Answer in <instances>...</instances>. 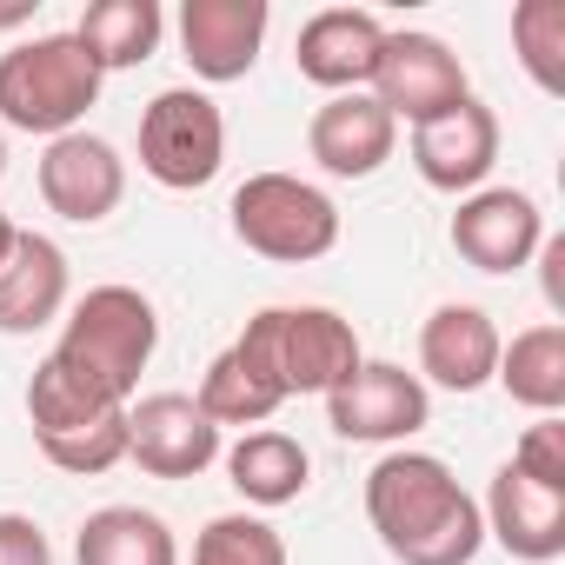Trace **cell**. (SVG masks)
Wrapping results in <instances>:
<instances>
[{
	"label": "cell",
	"mask_w": 565,
	"mask_h": 565,
	"mask_svg": "<svg viewBox=\"0 0 565 565\" xmlns=\"http://www.w3.org/2000/svg\"><path fill=\"white\" fill-rule=\"evenodd\" d=\"M366 519L399 565H472L486 545L479 499L433 452H386L366 472Z\"/></svg>",
	"instance_id": "obj_1"
},
{
	"label": "cell",
	"mask_w": 565,
	"mask_h": 565,
	"mask_svg": "<svg viewBox=\"0 0 565 565\" xmlns=\"http://www.w3.org/2000/svg\"><path fill=\"white\" fill-rule=\"evenodd\" d=\"M153 347H160V313H153V300L140 287H87L67 307V327H61L54 360L67 373H81L94 393L134 406Z\"/></svg>",
	"instance_id": "obj_2"
},
{
	"label": "cell",
	"mask_w": 565,
	"mask_h": 565,
	"mask_svg": "<svg viewBox=\"0 0 565 565\" xmlns=\"http://www.w3.org/2000/svg\"><path fill=\"white\" fill-rule=\"evenodd\" d=\"M100 67L87 61V47L74 34H34L21 47L0 54V127L14 134H81L87 107L100 100Z\"/></svg>",
	"instance_id": "obj_3"
},
{
	"label": "cell",
	"mask_w": 565,
	"mask_h": 565,
	"mask_svg": "<svg viewBox=\"0 0 565 565\" xmlns=\"http://www.w3.org/2000/svg\"><path fill=\"white\" fill-rule=\"evenodd\" d=\"M279 393H333L366 353H360V333L353 320H340L333 307H266L246 320V333L233 340Z\"/></svg>",
	"instance_id": "obj_4"
},
{
	"label": "cell",
	"mask_w": 565,
	"mask_h": 565,
	"mask_svg": "<svg viewBox=\"0 0 565 565\" xmlns=\"http://www.w3.org/2000/svg\"><path fill=\"white\" fill-rule=\"evenodd\" d=\"M28 419H34V439H41L47 466L74 472V479H94V472H107V466L127 459V406L107 399V393H94L54 353L28 380Z\"/></svg>",
	"instance_id": "obj_5"
},
{
	"label": "cell",
	"mask_w": 565,
	"mask_h": 565,
	"mask_svg": "<svg viewBox=\"0 0 565 565\" xmlns=\"http://www.w3.org/2000/svg\"><path fill=\"white\" fill-rule=\"evenodd\" d=\"M226 213H233V239L259 259H279V266H307V259H327L340 246L333 193H320L300 173H246L233 186Z\"/></svg>",
	"instance_id": "obj_6"
},
{
	"label": "cell",
	"mask_w": 565,
	"mask_h": 565,
	"mask_svg": "<svg viewBox=\"0 0 565 565\" xmlns=\"http://www.w3.org/2000/svg\"><path fill=\"white\" fill-rule=\"evenodd\" d=\"M226 160V120L200 87H167L140 114V173L167 193H200Z\"/></svg>",
	"instance_id": "obj_7"
},
{
	"label": "cell",
	"mask_w": 565,
	"mask_h": 565,
	"mask_svg": "<svg viewBox=\"0 0 565 565\" xmlns=\"http://www.w3.org/2000/svg\"><path fill=\"white\" fill-rule=\"evenodd\" d=\"M426 419H433L426 380L393 366V360H360L327 393V426L340 439H360V446H406L413 433H426Z\"/></svg>",
	"instance_id": "obj_8"
},
{
	"label": "cell",
	"mask_w": 565,
	"mask_h": 565,
	"mask_svg": "<svg viewBox=\"0 0 565 565\" xmlns=\"http://www.w3.org/2000/svg\"><path fill=\"white\" fill-rule=\"evenodd\" d=\"M466 94H472L466 87V67H459V54L439 34H386L380 67H373V100L393 120L426 127V120L452 114Z\"/></svg>",
	"instance_id": "obj_9"
},
{
	"label": "cell",
	"mask_w": 565,
	"mask_h": 565,
	"mask_svg": "<svg viewBox=\"0 0 565 565\" xmlns=\"http://www.w3.org/2000/svg\"><path fill=\"white\" fill-rule=\"evenodd\" d=\"M127 459L147 479H200L220 459V426L193 406V393H147L127 406Z\"/></svg>",
	"instance_id": "obj_10"
},
{
	"label": "cell",
	"mask_w": 565,
	"mask_h": 565,
	"mask_svg": "<svg viewBox=\"0 0 565 565\" xmlns=\"http://www.w3.org/2000/svg\"><path fill=\"white\" fill-rule=\"evenodd\" d=\"M545 246V213L519 186H479L452 213V253L472 273H519Z\"/></svg>",
	"instance_id": "obj_11"
},
{
	"label": "cell",
	"mask_w": 565,
	"mask_h": 565,
	"mask_svg": "<svg viewBox=\"0 0 565 565\" xmlns=\"http://www.w3.org/2000/svg\"><path fill=\"white\" fill-rule=\"evenodd\" d=\"M41 200L47 213L74 220V226H100L120 200H127V160L114 153V140L100 134H61L41 153Z\"/></svg>",
	"instance_id": "obj_12"
},
{
	"label": "cell",
	"mask_w": 565,
	"mask_h": 565,
	"mask_svg": "<svg viewBox=\"0 0 565 565\" xmlns=\"http://www.w3.org/2000/svg\"><path fill=\"white\" fill-rule=\"evenodd\" d=\"M413 167L433 193H479L499 167V114L466 94L452 114L413 127Z\"/></svg>",
	"instance_id": "obj_13"
},
{
	"label": "cell",
	"mask_w": 565,
	"mask_h": 565,
	"mask_svg": "<svg viewBox=\"0 0 565 565\" xmlns=\"http://www.w3.org/2000/svg\"><path fill=\"white\" fill-rule=\"evenodd\" d=\"M266 0H186L180 8V47L186 67L213 87L246 81L259 47H266Z\"/></svg>",
	"instance_id": "obj_14"
},
{
	"label": "cell",
	"mask_w": 565,
	"mask_h": 565,
	"mask_svg": "<svg viewBox=\"0 0 565 565\" xmlns=\"http://www.w3.org/2000/svg\"><path fill=\"white\" fill-rule=\"evenodd\" d=\"M380 47H386V28L366 8H327L300 28L294 67H300V81H313L327 94H366V81L380 67Z\"/></svg>",
	"instance_id": "obj_15"
},
{
	"label": "cell",
	"mask_w": 565,
	"mask_h": 565,
	"mask_svg": "<svg viewBox=\"0 0 565 565\" xmlns=\"http://www.w3.org/2000/svg\"><path fill=\"white\" fill-rule=\"evenodd\" d=\"M393 147H399V120L373 94H333L307 127V153L333 180H373L393 160Z\"/></svg>",
	"instance_id": "obj_16"
},
{
	"label": "cell",
	"mask_w": 565,
	"mask_h": 565,
	"mask_svg": "<svg viewBox=\"0 0 565 565\" xmlns=\"http://www.w3.org/2000/svg\"><path fill=\"white\" fill-rule=\"evenodd\" d=\"M479 519H486V539H499L525 565H552L565 552V492L532 486L519 466L492 472V492H486Z\"/></svg>",
	"instance_id": "obj_17"
},
{
	"label": "cell",
	"mask_w": 565,
	"mask_h": 565,
	"mask_svg": "<svg viewBox=\"0 0 565 565\" xmlns=\"http://www.w3.org/2000/svg\"><path fill=\"white\" fill-rule=\"evenodd\" d=\"M499 327L486 307H466V300H446L426 327H419V373L446 393H479L492 373H499Z\"/></svg>",
	"instance_id": "obj_18"
},
{
	"label": "cell",
	"mask_w": 565,
	"mask_h": 565,
	"mask_svg": "<svg viewBox=\"0 0 565 565\" xmlns=\"http://www.w3.org/2000/svg\"><path fill=\"white\" fill-rule=\"evenodd\" d=\"M67 313V253L47 233H21L0 266V333H41Z\"/></svg>",
	"instance_id": "obj_19"
},
{
	"label": "cell",
	"mask_w": 565,
	"mask_h": 565,
	"mask_svg": "<svg viewBox=\"0 0 565 565\" xmlns=\"http://www.w3.org/2000/svg\"><path fill=\"white\" fill-rule=\"evenodd\" d=\"M74 565H180V545L160 512L100 505V512H87V525L74 539Z\"/></svg>",
	"instance_id": "obj_20"
},
{
	"label": "cell",
	"mask_w": 565,
	"mask_h": 565,
	"mask_svg": "<svg viewBox=\"0 0 565 565\" xmlns=\"http://www.w3.org/2000/svg\"><path fill=\"white\" fill-rule=\"evenodd\" d=\"M307 472H313L307 446H300L294 433H273V426L246 433V439L226 452V479H233V492H239L246 505H294V499L307 492Z\"/></svg>",
	"instance_id": "obj_21"
},
{
	"label": "cell",
	"mask_w": 565,
	"mask_h": 565,
	"mask_svg": "<svg viewBox=\"0 0 565 565\" xmlns=\"http://www.w3.org/2000/svg\"><path fill=\"white\" fill-rule=\"evenodd\" d=\"M160 34H167L160 0H94V8L81 14V28H74V41L87 47V61L100 74H120V67L153 61Z\"/></svg>",
	"instance_id": "obj_22"
},
{
	"label": "cell",
	"mask_w": 565,
	"mask_h": 565,
	"mask_svg": "<svg viewBox=\"0 0 565 565\" xmlns=\"http://www.w3.org/2000/svg\"><path fill=\"white\" fill-rule=\"evenodd\" d=\"M512 406H532L539 419L565 406V327L545 320V327H525L512 333V347H499V373Z\"/></svg>",
	"instance_id": "obj_23"
},
{
	"label": "cell",
	"mask_w": 565,
	"mask_h": 565,
	"mask_svg": "<svg viewBox=\"0 0 565 565\" xmlns=\"http://www.w3.org/2000/svg\"><path fill=\"white\" fill-rule=\"evenodd\" d=\"M193 406L213 419V426H266L279 406H287V393H279L239 347H226L206 373H200V393H193Z\"/></svg>",
	"instance_id": "obj_24"
},
{
	"label": "cell",
	"mask_w": 565,
	"mask_h": 565,
	"mask_svg": "<svg viewBox=\"0 0 565 565\" xmlns=\"http://www.w3.org/2000/svg\"><path fill=\"white\" fill-rule=\"evenodd\" d=\"M512 54L539 94H565V0H519L512 8Z\"/></svg>",
	"instance_id": "obj_25"
},
{
	"label": "cell",
	"mask_w": 565,
	"mask_h": 565,
	"mask_svg": "<svg viewBox=\"0 0 565 565\" xmlns=\"http://www.w3.org/2000/svg\"><path fill=\"white\" fill-rule=\"evenodd\" d=\"M193 565H287V539L253 512H220L200 525Z\"/></svg>",
	"instance_id": "obj_26"
},
{
	"label": "cell",
	"mask_w": 565,
	"mask_h": 565,
	"mask_svg": "<svg viewBox=\"0 0 565 565\" xmlns=\"http://www.w3.org/2000/svg\"><path fill=\"white\" fill-rule=\"evenodd\" d=\"M505 466H519L532 486H552V492H565V419H558V413H545L539 426H525Z\"/></svg>",
	"instance_id": "obj_27"
},
{
	"label": "cell",
	"mask_w": 565,
	"mask_h": 565,
	"mask_svg": "<svg viewBox=\"0 0 565 565\" xmlns=\"http://www.w3.org/2000/svg\"><path fill=\"white\" fill-rule=\"evenodd\" d=\"M0 565H54L47 532L21 512H0Z\"/></svg>",
	"instance_id": "obj_28"
},
{
	"label": "cell",
	"mask_w": 565,
	"mask_h": 565,
	"mask_svg": "<svg viewBox=\"0 0 565 565\" xmlns=\"http://www.w3.org/2000/svg\"><path fill=\"white\" fill-rule=\"evenodd\" d=\"M539 253H545V300L552 313H565V239H545Z\"/></svg>",
	"instance_id": "obj_29"
},
{
	"label": "cell",
	"mask_w": 565,
	"mask_h": 565,
	"mask_svg": "<svg viewBox=\"0 0 565 565\" xmlns=\"http://www.w3.org/2000/svg\"><path fill=\"white\" fill-rule=\"evenodd\" d=\"M34 21V0H0V28H21Z\"/></svg>",
	"instance_id": "obj_30"
},
{
	"label": "cell",
	"mask_w": 565,
	"mask_h": 565,
	"mask_svg": "<svg viewBox=\"0 0 565 565\" xmlns=\"http://www.w3.org/2000/svg\"><path fill=\"white\" fill-rule=\"evenodd\" d=\"M14 239H21V226H14L8 213H0V266H8V253H14Z\"/></svg>",
	"instance_id": "obj_31"
},
{
	"label": "cell",
	"mask_w": 565,
	"mask_h": 565,
	"mask_svg": "<svg viewBox=\"0 0 565 565\" xmlns=\"http://www.w3.org/2000/svg\"><path fill=\"white\" fill-rule=\"evenodd\" d=\"M0 173H8V140H0Z\"/></svg>",
	"instance_id": "obj_32"
}]
</instances>
